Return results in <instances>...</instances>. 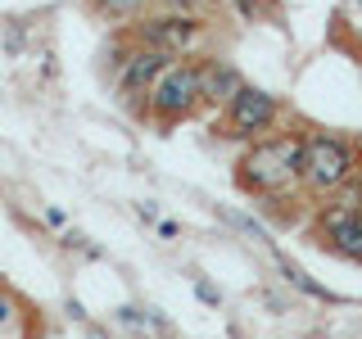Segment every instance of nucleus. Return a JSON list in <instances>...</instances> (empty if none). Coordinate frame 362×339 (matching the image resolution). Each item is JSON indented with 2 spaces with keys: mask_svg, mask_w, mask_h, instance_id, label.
Wrapping results in <instances>:
<instances>
[{
  "mask_svg": "<svg viewBox=\"0 0 362 339\" xmlns=\"http://www.w3.org/2000/svg\"><path fill=\"white\" fill-rule=\"evenodd\" d=\"M303 181V136H263L249 141L235 163V186L258 199H276Z\"/></svg>",
  "mask_w": 362,
  "mask_h": 339,
  "instance_id": "nucleus-1",
  "label": "nucleus"
},
{
  "mask_svg": "<svg viewBox=\"0 0 362 339\" xmlns=\"http://www.w3.org/2000/svg\"><path fill=\"white\" fill-rule=\"evenodd\" d=\"M204 109V95H199V59L195 54H181V59H173L163 68V77L150 86V95H145L141 105V118L154 122V127L173 131L181 127V122H190L195 113Z\"/></svg>",
  "mask_w": 362,
  "mask_h": 339,
  "instance_id": "nucleus-2",
  "label": "nucleus"
},
{
  "mask_svg": "<svg viewBox=\"0 0 362 339\" xmlns=\"http://www.w3.org/2000/svg\"><path fill=\"white\" fill-rule=\"evenodd\" d=\"M354 172H358V154L344 136H335V131L303 136V186L313 195H331V190L349 186Z\"/></svg>",
  "mask_w": 362,
  "mask_h": 339,
  "instance_id": "nucleus-3",
  "label": "nucleus"
},
{
  "mask_svg": "<svg viewBox=\"0 0 362 339\" xmlns=\"http://www.w3.org/2000/svg\"><path fill=\"white\" fill-rule=\"evenodd\" d=\"M204 18L199 14H181V9H154V14H136L127 23V37L141 45H154L163 54H195L204 41Z\"/></svg>",
  "mask_w": 362,
  "mask_h": 339,
  "instance_id": "nucleus-4",
  "label": "nucleus"
},
{
  "mask_svg": "<svg viewBox=\"0 0 362 339\" xmlns=\"http://www.w3.org/2000/svg\"><path fill=\"white\" fill-rule=\"evenodd\" d=\"M281 118V100L272 95V90L245 82L240 90L231 95V105L222 109V122H218V136H226V141H263V136H272V127H276Z\"/></svg>",
  "mask_w": 362,
  "mask_h": 339,
  "instance_id": "nucleus-5",
  "label": "nucleus"
},
{
  "mask_svg": "<svg viewBox=\"0 0 362 339\" xmlns=\"http://www.w3.org/2000/svg\"><path fill=\"white\" fill-rule=\"evenodd\" d=\"M177 54H163L154 50V45H141L132 41L118 50V59H113V86H118V95L127 100V105H145V95H150V86L163 77V68L173 64Z\"/></svg>",
  "mask_w": 362,
  "mask_h": 339,
  "instance_id": "nucleus-6",
  "label": "nucleus"
},
{
  "mask_svg": "<svg viewBox=\"0 0 362 339\" xmlns=\"http://www.w3.org/2000/svg\"><path fill=\"white\" fill-rule=\"evenodd\" d=\"M317 231H322V240L331 254L349 258V263H362V208L358 203H326L322 213H317Z\"/></svg>",
  "mask_w": 362,
  "mask_h": 339,
  "instance_id": "nucleus-7",
  "label": "nucleus"
},
{
  "mask_svg": "<svg viewBox=\"0 0 362 339\" xmlns=\"http://www.w3.org/2000/svg\"><path fill=\"white\" fill-rule=\"evenodd\" d=\"M195 59H199V95H204V109H218L222 113L226 105H231V95L245 86L240 68L218 59V54H195Z\"/></svg>",
  "mask_w": 362,
  "mask_h": 339,
  "instance_id": "nucleus-8",
  "label": "nucleus"
},
{
  "mask_svg": "<svg viewBox=\"0 0 362 339\" xmlns=\"http://www.w3.org/2000/svg\"><path fill=\"white\" fill-rule=\"evenodd\" d=\"M82 5L105 23H132L136 14H145V0H82Z\"/></svg>",
  "mask_w": 362,
  "mask_h": 339,
  "instance_id": "nucleus-9",
  "label": "nucleus"
},
{
  "mask_svg": "<svg viewBox=\"0 0 362 339\" xmlns=\"http://www.w3.org/2000/svg\"><path fill=\"white\" fill-rule=\"evenodd\" d=\"M276 263H281V271H286V276H290V285H299V290H308V294H313V299H331V294H326L322 285H317V280H308V276H303V271H299V267H294V263H286V258H276Z\"/></svg>",
  "mask_w": 362,
  "mask_h": 339,
  "instance_id": "nucleus-10",
  "label": "nucleus"
},
{
  "mask_svg": "<svg viewBox=\"0 0 362 339\" xmlns=\"http://www.w3.org/2000/svg\"><path fill=\"white\" fill-rule=\"evenodd\" d=\"M231 5H235V14L249 18V23H258L263 14H272V0H231Z\"/></svg>",
  "mask_w": 362,
  "mask_h": 339,
  "instance_id": "nucleus-11",
  "label": "nucleus"
},
{
  "mask_svg": "<svg viewBox=\"0 0 362 339\" xmlns=\"http://www.w3.org/2000/svg\"><path fill=\"white\" fill-rule=\"evenodd\" d=\"M204 0H158V9H181V14H199Z\"/></svg>",
  "mask_w": 362,
  "mask_h": 339,
  "instance_id": "nucleus-12",
  "label": "nucleus"
},
{
  "mask_svg": "<svg viewBox=\"0 0 362 339\" xmlns=\"http://www.w3.org/2000/svg\"><path fill=\"white\" fill-rule=\"evenodd\" d=\"M195 294H199L204 303H218V290H213V285H204V280H199V285H195Z\"/></svg>",
  "mask_w": 362,
  "mask_h": 339,
  "instance_id": "nucleus-13",
  "label": "nucleus"
}]
</instances>
